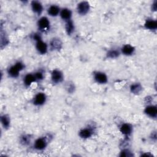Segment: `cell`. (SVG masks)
<instances>
[{
    "label": "cell",
    "instance_id": "8992f818",
    "mask_svg": "<svg viewBox=\"0 0 157 157\" xmlns=\"http://www.w3.org/2000/svg\"><path fill=\"white\" fill-rule=\"evenodd\" d=\"M144 112L149 117L151 118H156L157 116V108L153 105L148 106L146 107Z\"/></svg>",
    "mask_w": 157,
    "mask_h": 157
},
{
    "label": "cell",
    "instance_id": "8fae6325",
    "mask_svg": "<svg viewBox=\"0 0 157 157\" xmlns=\"http://www.w3.org/2000/svg\"><path fill=\"white\" fill-rule=\"evenodd\" d=\"M62 47V42L60 39H53L50 42V47L52 50H59Z\"/></svg>",
    "mask_w": 157,
    "mask_h": 157
},
{
    "label": "cell",
    "instance_id": "d4e9b609",
    "mask_svg": "<svg viewBox=\"0 0 157 157\" xmlns=\"http://www.w3.org/2000/svg\"><path fill=\"white\" fill-rule=\"evenodd\" d=\"M35 77L36 79V80H42V79H43L44 77V76H43V74H42V73L40 72V71H39V72H37L35 74Z\"/></svg>",
    "mask_w": 157,
    "mask_h": 157
},
{
    "label": "cell",
    "instance_id": "2e32d148",
    "mask_svg": "<svg viewBox=\"0 0 157 157\" xmlns=\"http://www.w3.org/2000/svg\"><path fill=\"white\" fill-rule=\"evenodd\" d=\"M134 48L130 44L125 45L122 49V53L125 55H131L134 52Z\"/></svg>",
    "mask_w": 157,
    "mask_h": 157
},
{
    "label": "cell",
    "instance_id": "30bf717a",
    "mask_svg": "<svg viewBox=\"0 0 157 157\" xmlns=\"http://www.w3.org/2000/svg\"><path fill=\"white\" fill-rule=\"evenodd\" d=\"M32 8L33 12L38 15H40V14L42 13V11H43V6H42V4L38 1H33L32 2Z\"/></svg>",
    "mask_w": 157,
    "mask_h": 157
},
{
    "label": "cell",
    "instance_id": "cb8c5ba5",
    "mask_svg": "<svg viewBox=\"0 0 157 157\" xmlns=\"http://www.w3.org/2000/svg\"><path fill=\"white\" fill-rule=\"evenodd\" d=\"M30 141V139H29V137H28L27 136H23L22 137L21 142H22V143L24 145L28 144V143H29Z\"/></svg>",
    "mask_w": 157,
    "mask_h": 157
},
{
    "label": "cell",
    "instance_id": "4fadbf2b",
    "mask_svg": "<svg viewBox=\"0 0 157 157\" xmlns=\"http://www.w3.org/2000/svg\"><path fill=\"white\" fill-rule=\"evenodd\" d=\"M60 16L62 19L68 21L71 20V16H72V12L69 9L65 8L60 11Z\"/></svg>",
    "mask_w": 157,
    "mask_h": 157
},
{
    "label": "cell",
    "instance_id": "44dd1931",
    "mask_svg": "<svg viewBox=\"0 0 157 157\" xmlns=\"http://www.w3.org/2000/svg\"><path fill=\"white\" fill-rule=\"evenodd\" d=\"M1 121L5 128H8L10 126V120L7 116H3L1 117Z\"/></svg>",
    "mask_w": 157,
    "mask_h": 157
},
{
    "label": "cell",
    "instance_id": "ffe728a7",
    "mask_svg": "<svg viewBox=\"0 0 157 157\" xmlns=\"http://www.w3.org/2000/svg\"><path fill=\"white\" fill-rule=\"evenodd\" d=\"M130 89H131V91L132 93H133L134 94H138L142 91V87L140 83H134L131 85Z\"/></svg>",
    "mask_w": 157,
    "mask_h": 157
},
{
    "label": "cell",
    "instance_id": "ba28073f",
    "mask_svg": "<svg viewBox=\"0 0 157 157\" xmlns=\"http://www.w3.org/2000/svg\"><path fill=\"white\" fill-rule=\"evenodd\" d=\"M94 78L95 80L99 83H101V84H104L107 83V76L103 73H101V72H97L95 74L94 76Z\"/></svg>",
    "mask_w": 157,
    "mask_h": 157
},
{
    "label": "cell",
    "instance_id": "3957f363",
    "mask_svg": "<svg viewBox=\"0 0 157 157\" xmlns=\"http://www.w3.org/2000/svg\"><path fill=\"white\" fill-rule=\"evenodd\" d=\"M52 80L55 83H59L62 82L63 79V75L60 71L55 69L52 73Z\"/></svg>",
    "mask_w": 157,
    "mask_h": 157
},
{
    "label": "cell",
    "instance_id": "5bb4252c",
    "mask_svg": "<svg viewBox=\"0 0 157 157\" xmlns=\"http://www.w3.org/2000/svg\"><path fill=\"white\" fill-rule=\"evenodd\" d=\"M60 12V8L58 6L52 5L48 9V14L50 16L56 17L59 15Z\"/></svg>",
    "mask_w": 157,
    "mask_h": 157
},
{
    "label": "cell",
    "instance_id": "7402d4cb",
    "mask_svg": "<svg viewBox=\"0 0 157 157\" xmlns=\"http://www.w3.org/2000/svg\"><path fill=\"white\" fill-rule=\"evenodd\" d=\"M107 56L110 59H116L119 56V52L116 50H111L107 52Z\"/></svg>",
    "mask_w": 157,
    "mask_h": 157
},
{
    "label": "cell",
    "instance_id": "e0dca14e",
    "mask_svg": "<svg viewBox=\"0 0 157 157\" xmlns=\"http://www.w3.org/2000/svg\"><path fill=\"white\" fill-rule=\"evenodd\" d=\"M92 131L90 128H85L79 132V136L83 139H87L92 136Z\"/></svg>",
    "mask_w": 157,
    "mask_h": 157
},
{
    "label": "cell",
    "instance_id": "6da1fadb",
    "mask_svg": "<svg viewBox=\"0 0 157 157\" xmlns=\"http://www.w3.org/2000/svg\"><path fill=\"white\" fill-rule=\"evenodd\" d=\"M24 68V65L21 62H17L14 66L11 67L8 71V73L12 77H17L19 75V72Z\"/></svg>",
    "mask_w": 157,
    "mask_h": 157
},
{
    "label": "cell",
    "instance_id": "277c9868",
    "mask_svg": "<svg viewBox=\"0 0 157 157\" xmlns=\"http://www.w3.org/2000/svg\"><path fill=\"white\" fill-rule=\"evenodd\" d=\"M38 25L40 30L44 31L48 30L49 28L50 22L47 17H43L39 20L38 22Z\"/></svg>",
    "mask_w": 157,
    "mask_h": 157
},
{
    "label": "cell",
    "instance_id": "484cf974",
    "mask_svg": "<svg viewBox=\"0 0 157 157\" xmlns=\"http://www.w3.org/2000/svg\"><path fill=\"white\" fill-rule=\"evenodd\" d=\"M156 9H157V2L156 1H155L154 3L152 4V9L154 11H156Z\"/></svg>",
    "mask_w": 157,
    "mask_h": 157
},
{
    "label": "cell",
    "instance_id": "9c48e42d",
    "mask_svg": "<svg viewBox=\"0 0 157 157\" xmlns=\"http://www.w3.org/2000/svg\"><path fill=\"white\" fill-rule=\"evenodd\" d=\"M47 146V142L44 138L38 139L35 143V147L38 150H44Z\"/></svg>",
    "mask_w": 157,
    "mask_h": 157
},
{
    "label": "cell",
    "instance_id": "9a60e30c",
    "mask_svg": "<svg viewBox=\"0 0 157 157\" xmlns=\"http://www.w3.org/2000/svg\"><path fill=\"white\" fill-rule=\"evenodd\" d=\"M146 28L150 30H155L157 28V22L155 20H147L144 25Z\"/></svg>",
    "mask_w": 157,
    "mask_h": 157
},
{
    "label": "cell",
    "instance_id": "d6986e66",
    "mask_svg": "<svg viewBox=\"0 0 157 157\" xmlns=\"http://www.w3.org/2000/svg\"><path fill=\"white\" fill-rule=\"evenodd\" d=\"M36 80L35 74H28L24 78V83L26 86H30V85L35 81Z\"/></svg>",
    "mask_w": 157,
    "mask_h": 157
},
{
    "label": "cell",
    "instance_id": "5b68a950",
    "mask_svg": "<svg viewBox=\"0 0 157 157\" xmlns=\"http://www.w3.org/2000/svg\"><path fill=\"white\" fill-rule=\"evenodd\" d=\"M46 101V95L43 93H39L35 96L34 98L33 103L36 106H41L45 103Z\"/></svg>",
    "mask_w": 157,
    "mask_h": 157
},
{
    "label": "cell",
    "instance_id": "603a6c76",
    "mask_svg": "<svg viewBox=\"0 0 157 157\" xmlns=\"http://www.w3.org/2000/svg\"><path fill=\"white\" fill-rule=\"evenodd\" d=\"M132 155V153L128 150H123L120 155V156H131Z\"/></svg>",
    "mask_w": 157,
    "mask_h": 157
},
{
    "label": "cell",
    "instance_id": "7a4b0ae2",
    "mask_svg": "<svg viewBox=\"0 0 157 157\" xmlns=\"http://www.w3.org/2000/svg\"><path fill=\"white\" fill-rule=\"evenodd\" d=\"M77 12L80 15H85L90 10V5L87 2H82L77 5Z\"/></svg>",
    "mask_w": 157,
    "mask_h": 157
},
{
    "label": "cell",
    "instance_id": "7c38bea8",
    "mask_svg": "<svg viewBox=\"0 0 157 157\" xmlns=\"http://www.w3.org/2000/svg\"><path fill=\"white\" fill-rule=\"evenodd\" d=\"M120 131L124 135H130L132 132V127L130 124L124 123L120 127Z\"/></svg>",
    "mask_w": 157,
    "mask_h": 157
},
{
    "label": "cell",
    "instance_id": "4316f807",
    "mask_svg": "<svg viewBox=\"0 0 157 157\" xmlns=\"http://www.w3.org/2000/svg\"><path fill=\"white\" fill-rule=\"evenodd\" d=\"M142 156H151V155H148V154H144V155H142Z\"/></svg>",
    "mask_w": 157,
    "mask_h": 157
},
{
    "label": "cell",
    "instance_id": "52a82bcc",
    "mask_svg": "<svg viewBox=\"0 0 157 157\" xmlns=\"http://www.w3.org/2000/svg\"><path fill=\"white\" fill-rule=\"evenodd\" d=\"M36 47L38 51L41 54H45L47 52V46L42 41V39L36 41Z\"/></svg>",
    "mask_w": 157,
    "mask_h": 157
},
{
    "label": "cell",
    "instance_id": "ac0fdd59",
    "mask_svg": "<svg viewBox=\"0 0 157 157\" xmlns=\"http://www.w3.org/2000/svg\"><path fill=\"white\" fill-rule=\"evenodd\" d=\"M65 28H66V33L68 35H71L72 34L74 30V25L73 22L71 20L67 21L66 23Z\"/></svg>",
    "mask_w": 157,
    "mask_h": 157
}]
</instances>
